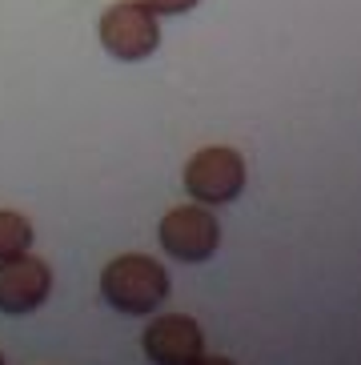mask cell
<instances>
[{"instance_id":"6da1fadb","label":"cell","mask_w":361,"mask_h":365,"mask_svg":"<svg viewBox=\"0 0 361 365\" xmlns=\"http://www.w3.org/2000/svg\"><path fill=\"white\" fill-rule=\"evenodd\" d=\"M101 297L125 317L157 313L169 297V273L149 253H121L101 269Z\"/></svg>"},{"instance_id":"7a4b0ae2","label":"cell","mask_w":361,"mask_h":365,"mask_svg":"<svg viewBox=\"0 0 361 365\" xmlns=\"http://www.w3.org/2000/svg\"><path fill=\"white\" fill-rule=\"evenodd\" d=\"M96 36H101V48L108 56L133 65V61H145V56L157 53L161 21L145 0H121V4L105 9V16L96 24Z\"/></svg>"},{"instance_id":"3957f363","label":"cell","mask_w":361,"mask_h":365,"mask_svg":"<svg viewBox=\"0 0 361 365\" xmlns=\"http://www.w3.org/2000/svg\"><path fill=\"white\" fill-rule=\"evenodd\" d=\"M245 157L229 145H213V149L193 153L185 165V193L197 205H229L245 193Z\"/></svg>"},{"instance_id":"277c9868","label":"cell","mask_w":361,"mask_h":365,"mask_svg":"<svg viewBox=\"0 0 361 365\" xmlns=\"http://www.w3.org/2000/svg\"><path fill=\"white\" fill-rule=\"evenodd\" d=\"M157 241L173 261L201 265L221 245V225L209 213V205H177V209H169V213L161 217Z\"/></svg>"},{"instance_id":"5b68a950","label":"cell","mask_w":361,"mask_h":365,"mask_svg":"<svg viewBox=\"0 0 361 365\" xmlns=\"http://www.w3.org/2000/svg\"><path fill=\"white\" fill-rule=\"evenodd\" d=\"M53 293V265L32 253L0 261V313L9 317H24L36 313Z\"/></svg>"},{"instance_id":"8992f818","label":"cell","mask_w":361,"mask_h":365,"mask_svg":"<svg viewBox=\"0 0 361 365\" xmlns=\"http://www.w3.org/2000/svg\"><path fill=\"white\" fill-rule=\"evenodd\" d=\"M141 349L153 365H197L205 357V333L189 313H161L149 322Z\"/></svg>"},{"instance_id":"52a82bcc","label":"cell","mask_w":361,"mask_h":365,"mask_svg":"<svg viewBox=\"0 0 361 365\" xmlns=\"http://www.w3.org/2000/svg\"><path fill=\"white\" fill-rule=\"evenodd\" d=\"M32 249V221L12 209H0V261L21 257Z\"/></svg>"},{"instance_id":"ba28073f","label":"cell","mask_w":361,"mask_h":365,"mask_svg":"<svg viewBox=\"0 0 361 365\" xmlns=\"http://www.w3.org/2000/svg\"><path fill=\"white\" fill-rule=\"evenodd\" d=\"M157 16H185V12H193L201 0H145Z\"/></svg>"},{"instance_id":"9c48e42d","label":"cell","mask_w":361,"mask_h":365,"mask_svg":"<svg viewBox=\"0 0 361 365\" xmlns=\"http://www.w3.org/2000/svg\"><path fill=\"white\" fill-rule=\"evenodd\" d=\"M197 365H237V361H229V357H201Z\"/></svg>"},{"instance_id":"30bf717a","label":"cell","mask_w":361,"mask_h":365,"mask_svg":"<svg viewBox=\"0 0 361 365\" xmlns=\"http://www.w3.org/2000/svg\"><path fill=\"white\" fill-rule=\"evenodd\" d=\"M0 365H9V361H4V354H0Z\"/></svg>"}]
</instances>
